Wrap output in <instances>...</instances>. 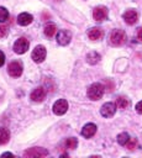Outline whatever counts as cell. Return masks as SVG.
Listing matches in <instances>:
<instances>
[{"label":"cell","instance_id":"obj_1","mask_svg":"<svg viewBox=\"0 0 142 158\" xmlns=\"http://www.w3.org/2000/svg\"><path fill=\"white\" fill-rule=\"evenodd\" d=\"M104 85L102 84H100V83H94V84H91L90 86H89V89H88V96H89V99H91V100H99V99H101V96H102V94H104Z\"/></svg>","mask_w":142,"mask_h":158},{"label":"cell","instance_id":"obj_2","mask_svg":"<svg viewBox=\"0 0 142 158\" xmlns=\"http://www.w3.org/2000/svg\"><path fill=\"white\" fill-rule=\"evenodd\" d=\"M126 42V33L123 30H114L110 33V43L112 46H122Z\"/></svg>","mask_w":142,"mask_h":158},{"label":"cell","instance_id":"obj_3","mask_svg":"<svg viewBox=\"0 0 142 158\" xmlns=\"http://www.w3.org/2000/svg\"><path fill=\"white\" fill-rule=\"evenodd\" d=\"M46 53H47V52H46V48L40 44V46H36V47H35V49L32 51L31 57H32V59H33L36 63H41V62L44 60Z\"/></svg>","mask_w":142,"mask_h":158},{"label":"cell","instance_id":"obj_4","mask_svg":"<svg viewBox=\"0 0 142 158\" xmlns=\"http://www.w3.org/2000/svg\"><path fill=\"white\" fill-rule=\"evenodd\" d=\"M28 46H30L28 41H27L26 38L21 37V38H19V40L14 43V51H15L17 54H22V53H25V52L28 49Z\"/></svg>","mask_w":142,"mask_h":158},{"label":"cell","instance_id":"obj_5","mask_svg":"<svg viewBox=\"0 0 142 158\" xmlns=\"http://www.w3.org/2000/svg\"><path fill=\"white\" fill-rule=\"evenodd\" d=\"M67 110H68V102L64 99L57 100L54 102V105H53V112L56 115H63V114L67 112Z\"/></svg>","mask_w":142,"mask_h":158},{"label":"cell","instance_id":"obj_6","mask_svg":"<svg viewBox=\"0 0 142 158\" xmlns=\"http://www.w3.org/2000/svg\"><path fill=\"white\" fill-rule=\"evenodd\" d=\"M46 156H48V151L41 147L30 148L23 152V157H46Z\"/></svg>","mask_w":142,"mask_h":158},{"label":"cell","instance_id":"obj_7","mask_svg":"<svg viewBox=\"0 0 142 158\" xmlns=\"http://www.w3.org/2000/svg\"><path fill=\"white\" fill-rule=\"evenodd\" d=\"M7 72H9V74L11 75V77H14V78H17V77H20L21 75V73H22V65H21V63L20 62H11L10 64H9V67H7Z\"/></svg>","mask_w":142,"mask_h":158},{"label":"cell","instance_id":"obj_8","mask_svg":"<svg viewBox=\"0 0 142 158\" xmlns=\"http://www.w3.org/2000/svg\"><path fill=\"white\" fill-rule=\"evenodd\" d=\"M93 17L95 21H104L107 17V9L105 6H96L93 11Z\"/></svg>","mask_w":142,"mask_h":158},{"label":"cell","instance_id":"obj_9","mask_svg":"<svg viewBox=\"0 0 142 158\" xmlns=\"http://www.w3.org/2000/svg\"><path fill=\"white\" fill-rule=\"evenodd\" d=\"M115 111H116V105L114 102H106L100 109V114L104 117H111V116H114Z\"/></svg>","mask_w":142,"mask_h":158},{"label":"cell","instance_id":"obj_10","mask_svg":"<svg viewBox=\"0 0 142 158\" xmlns=\"http://www.w3.org/2000/svg\"><path fill=\"white\" fill-rule=\"evenodd\" d=\"M70 38H72V35L69 31L67 30H61L58 33H57V42L61 44V46H67L69 42H70Z\"/></svg>","mask_w":142,"mask_h":158},{"label":"cell","instance_id":"obj_11","mask_svg":"<svg viewBox=\"0 0 142 158\" xmlns=\"http://www.w3.org/2000/svg\"><path fill=\"white\" fill-rule=\"evenodd\" d=\"M44 96H46V90H44V88H42V86L36 88V89L31 93V100L35 101V102H41V101L44 99Z\"/></svg>","mask_w":142,"mask_h":158},{"label":"cell","instance_id":"obj_12","mask_svg":"<svg viewBox=\"0 0 142 158\" xmlns=\"http://www.w3.org/2000/svg\"><path fill=\"white\" fill-rule=\"evenodd\" d=\"M137 19H138V14H137L136 10L130 9V10H127V11L123 14V20H125V22L128 23V25H133V23H136Z\"/></svg>","mask_w":142,"mask_h":158},{"label":"cell","instance_id":"obj_13","mask_svg":"<svg viewBox=\"0 0 142 158\" xmlns=\"http://www.w3.org/2000/svg\"><path fill=\"white\" fill-rule=\"evenodd\" d=\"M102 36H104V31L100 27H93L88 32V37L91 41H99V40H101Z\"/></svg>","mask_w":142,"mask_h":158},{"label":"cell","instance_id":"obj_14","mask_svg":"<svg viewBox=\"0 0 142 158\" xmlns=\"http://www.w3.org/2000/svg\"><path fill=\"white\" fill-rule=\"evenodd\" d=\"M95 132H96V126H95L94 123H86V125L83 127V130H81V135H83L84 137H86V138L93 137V136L95 135Z\"/></svg>","mask_w":142,"mask_h":158},{"label":"cell","instance_id":"obj_15","mask_svg":"<svg viewBox=\"0 0 142 158\" xmlns=\"http://www.w3.org/2000/svg\"><path fill=\"white\" fill-rule=\"evenodd\" d=\"M32 20H33L32 15H30V14H27V12H22V14H20V15L17 16V23L21 25V26H27V25H30V23L32 22Z\"/></svg>","mask_w":142,"mask_h":158},{"label":"cell","instance_id":"obj_16","mask_svg":"<svg viewBox=\"0 0 142 158\" xmlns=\"http://www.w3.org/2000/svg\"><path fill=\"white\" fill-rule=\"evenodd\" d=\"M10 139V131L5 127H1L0 128V146L7 143Z\"/></svg>","mask_w":142,"mask_h":158},{"label":"cell","instance_id":"obj_17","mask_svg":"<svg viewBox=\"0 0 142 158\" xmlns=\"http://www.w3.org/2000/svg\"><path fill=\"white\" fill-rule=\"evenodd\" d=\"M56 33H57V27H56L54 23H48V25L44 27V35H46L48 38L53 37Z\"/></svg>","mask_w":142,"mask_h":158},{"label":"cell","instance_id":"obj_18","mask_svg":"<svg viewBox=\"0 0 142 158\" xmlns=\"http://www.w3.org/2000/svg\"><path fill=\"white\" fill-rule=\"evenodd\" d=\"M86 60H88V63H90V64H95V63H98V62L100 60V54L96 53V52H90V53H88V56H86Z\"/></svg>","mask_w":142,"mask_h":158},{"label":"cell","instance_id":"obj_19","mask_svg":"<svg viewBox=\"0 0 142 158\" xmlns=\"http://www.w3.org/2000/svg\"><path fill=\"white\" fill-rule=\"evenodd\" d=\"M64 146H65V148H68V149H75L77 146H78V139L74 138V137H69V138L65 139Z\"/></svg>","mask_w":142,"mask_h":158},{"label":"cell","instance_id":"obj_20","mask_svg":"<svg viewBox=\"0 0 142 158\" xmlns=\"http://www.w3.org/2000/svg\"><path fill=\"white\" fill-rule=\"evenodd\" d=\"M116 105L119 106V109H126L130 105V101L125 96H119L117 100H116Z\"/></svg>","mask_w":142,"mask_h":158},{"label":"cell","instance_id":"obj_21","mask_svg":"<svg viewBox=\"0 0 142 158\" xmlns=\"http://www.w3.org/2000/svg\"><path fill=\"white\" fill-rule=\"evenodd\" d=\"M128 139H130V137H128V135H127L126 132H122V133H120V135L117 136V142H119L121 146H126V143L128 142Z\"/></svg>","mask_w":142,"mask_h":158},{"label":"cell","instance_id":"obj_22","mask_svg":"<svg viewBox=\"0 0 142 158\" xmlns=\"http://www.w3.org/2000/svg\"><path fill=\"white\" fill-rule=\"evenodd\" d=\"M7 19H9V11L5 7L0 6V22H5Z\"/></svg>","mask_w":142,"mask_h":158},{"label":"cell","instance_id":"obj_23","mask_svg":"<svg viewBox=\"0 0 142 158\" xmlns=\"http://www.w3.org/2000/svg\"><path fill=\"white\" fill-rule=\"evenodd\" d=\"M126 147H127L130 151H133V149L137 147V139H136V138H130L128 142L126 143Z\"/></svg>","mask_w":142,"mask_h":158},{"label":"cell","instance_id":"obj_24","mask_svg":"<svg viewBox=\"0 0 142 158\" xmlns=\"http://www.w3.org/2000/svg\"><path fill=\"white\" fill-rule=\"evenodd\" d=\"M7 35V27L4 25H0V37H5Z\"/></svg>","mask_w":142,"mask_h":158},{"label":"cell","instance_id":"obj_25","mask_svg":"<svg viewBox=\"0 0 142 158\" xmlns=\"http://www.w3.org/2000/svg\"><path fill=\"white\" fill-rule=\"evenodd\" d=\"M136 37H137V40H138V41H141V42H142V27L137 28V31H136Z\"/></svg>","mask_w":142,"mask_h":158},{"label":"cell","instance_id":"obj_26","mask_svg":"<svg viewBox=\"0 0 142 158\" xmlns=\"http://www.w3.org/2000/svg\"><path fill=\"white\" fill-rule=\"evenodd\" d=\"M136 111L138 114H142V101H140L137 105H136Z\"/></svg>","mask_w":142,"mask_h":158},{"label":"cell","instance_id":"obj_27","mask_svg":"<svg viewBox=\"0 0 142 158\" xmlns=\"http://www.w3.org/2000/svg\"><path fill=\"white\" fill-rule=\"evenodd\" d=\"M4 63H5V56H4V53L0 51V67H1Z\"/></svg>","mask_w":142,"mask_h":158},{"label":"cell","instance_id":"obj_28","mask_svg":"<svg viewBox=\"0 0 142 158\" xmlns=\"http://www.w3.org/2000/svg\"><path fill=\"white\" fill-rule=\"evenodd\" d=\"M6 156H12V154H11V153H9V152H6V153H4L1 157H6Z\"/></svg>","mask_w":142,"mask_h":158}]
</instances>
